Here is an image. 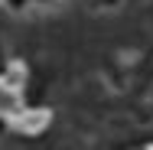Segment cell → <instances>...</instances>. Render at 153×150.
Masks as SVG:
<instances>
[{"label": "cell", "mask_w": 153, "mask_h": 150, "mask_svg": "<svg viewBox=\"0 0 153 150\" xmlns=\"http://www.w3.org/2000/svg\"><path fill=\"white\" fill-rule=\"evenodd\" d=\"M16 108H20V88H16V82L3 78L0 82V114H13Z\"/></svg>", "instance_id": "6da1fadb"}]
</instances>
